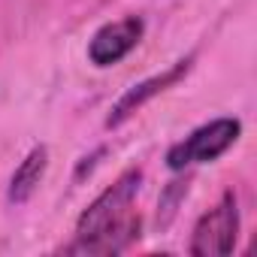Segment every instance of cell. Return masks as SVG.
<instances>
[{"label": "cell", "mask_w": 257, "mask_h": 257, "mask_svg": "<svg viewBox=\"0 0 257 257\" xmlns=\"http://www.w3.org/2000/svg\"><path fill=\"white\" fill-rule=\"evenodd\" d=\"M143 188V170H124L103 194H97L88 209L76 218L73 242L64 245V254H121L143 233V218L137 212V194Z\"/></svg>", "instance_id": "cell-1"}, {"label": "cell", "mask_w": 257, "mask_h": 257, "mask_svg": "<svg viewBox=\"0 0 257 257\" xmlns=\"http://www.w3.org/2000/svg\"><path fill=\"white\" fill-rule=\"evenodd\" d=\"M242 137V121L239 118H215L197 131H191L185 140L170 146L167 152V167L173 173H185L188 167L197 164H212L221 155H227Z\"/></svg>", "instance_id": "cell-2"}, {"label": "cell", "mask_w": 257, "mask_h": 257, "mask_svg": "<svg viewBox=\"0 0 257 257\" xmlns=\"http://www.w3.org/2000/svg\"><path fill=\"white\" fill-rule=\"evenodd\" d=\"M236 242H239V200L233 191H227L194 224L188 251L194 257H227L236 251Z\"/></svg>", "instance_id": "cell-3"}, {"label": "cell", "mask_w": 257, "mask_h": 257, "mask_svg": "<svg viewBox=\"0 0 257 257\" xmlns=\"http://www.w3.org/2000/svg\"><path fill=\"white\" fill-rule=\"evenodd\" d=\"M191 67H194V55H188V58L176 61L173 67H167V70H161V73H155V76H149V79L131 85V88H127V91L112 103V109H109V115H106V127H109V131H115V127H121L124 121H131L146 103H152L155 97H161L164 91H170L173 85H179V82L191 73Z\"/></svg>", "instance_id": "cell-4"}, {"label": "cell", "mask_w": 257, "mask_h": 257, "mask_svg": "<svg viewBox=\"0 0 257 257\" xmlns=\"http://www.w3.org/2000/svg\"><path fill=\"white\" fill-rule=\"evenodd\" d=\"M146 37V22L143 16H124L115 19L103 28L94 31V37L88 40V61L97 70L115 67L118 61H124Z\"/></svg>", "instance_id": "cell-5"}, {"label": "cell", "mask_w": 257, "mask_h": 257, "mask_svg": "<svg viewBox=\"0 0 257 257\" xmlns=\"http://www.w3.org/2000/svg\"><path fill=\"white\" fill-rule=\"evenodd\" d=\"M46 170H49V149H46V146H34V149L25 155V161L16 167V173H13V179H10L7 200H10L13 206H25V203L37 194V188L43 185Z\"/></svg>", "instance_id": "cell-6"}, {"label": "cell", "mask_w": 257, "mask_h": 257, "mask_svg": "<svg viewBox=\"0 0 257 257\" xmlns=\"http://www.w3.org/2000/svg\"><path fill=\"white\" fill-rule=\"evenodd\" d=\"M188 188H191V176L173 179V182L164 188V194H161V200H158V227H170V221L176 218L179 206H182L185 197H188Z\"/></svg>", "instance_id": "cell-7"}, {"label": "cell", "mask_w": 257, "mask_h": 257, "mask_svg": "<svg viewBox=\"0 0 257 257\" xmlns=\"http://www.w3.org/2000/svg\"><path fill=\"white\" fill-rule=\"evenodd\" d=\"M103 152H106V149H97L94 155L82 158V164H79V170H76V182H82V179H85V173H91V170H94V164H97V158H103Z\"/></svg>", "instance_id": "cell-8"}]
</instances>
